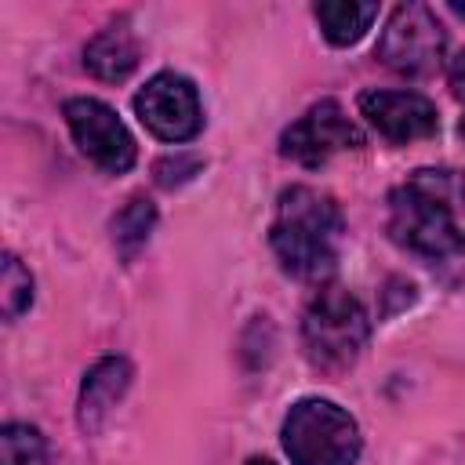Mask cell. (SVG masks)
I'll list each match as a JSON object with an SVG mask.
<instances>
[{
  "label": "cell",
  "mask_w": 465,
  "mask_h": 465,
  "mask_svg": "<svg viewBox=\"0 0 465 465\" xmlns=\"http://www.w3.org/2000/svg\"><path fill=\"white\" fill-rule=\"evenodd\" d=\"M283 450L291 465H352L360 458V425L331 400H298L283 418Z\"/></svg>",
  "instance_id": "4"
},
{
  "label": "cell",
  "mask_w": 465,
  "mask_h": 465,
  "mask_svg": "<svg viewBox=\"0 0 465 465\" xmlns=\"http://www.w3.org/2000/svg\"><path fill=\"white\" fill-rule=\"evenodd\" d=\"M131 385V363L124 356H105L98 360L80 385V403H76V421L80 429L91 436L102 429V421L109 418V411L120 403V396Z\"/></svg>",
  "instance_id": "10"
},
{
  "label": "cell",
  "mask_w": 465,
  "mask_h": 465,
  "mask_svg": "<svg viewBox=\"0 0 465 465\" xmlns=\"http://www.w3.org/2000/svg\"><path fill=\"white\" fill-rule=\"evenodd\" d=\"M363 134L360 127L345 116V109L334 98H323L316 105H309L283 134H280V153L302 167H320L327 163L334 153H349L360 149Z\"/></svg>",
  "instance_id": "7"
},
{
  "label": "cell",
  "mask_w": 465,
  "mask_h": 465,
  "mask_svg": "<svg viewBox=\"0 0 465 465\" xmlns=\"http://www.w3.org/2000/svg\"><path fill=\"white\" fill-rule=\"evenodd\" d=\"M138 58H142V47L134 40V33L120 22V25H109L102 29L87 47H84V65L98 76V80H127L134 69H138Z\"/></svg>",
  "instance_id": "11"
},
{
  "label": "cell",
  "mask_w": 465,
  "mask_h": 465,
  "mask_svg": "<svg viewBox=\"0 0 465 465\" xmlns=\"http://www.w3.org/2000/svg\"><path fill=\"white\" fill-rule=\"evenodd\" d=\"M0 465H47V443L40 429L25 421H7L0 429Z\"/></svg>",
  "instance_id": "14"
},
{
  "label": "cell",
  "mask_w": 465,
  "mask_h": 465,
  "mask_svg": "<svg viewBox=\"0 0 465 465\" xmlns=\"http://www.w3.org/2000/svg\"><path fill=\"white\" fill-rule=\"evenodd\" d=\"M196 167H200V160H193V156H189V160H171V156H167V160L156 163V182H160V185H178V182H185Z\"/></svg>",
  "instance_id": "16"
},
{
  "label": "cell",
  "mask_w": 465,
  "mask_h": 465,
  "mask_svg": "<svg viewBox=\"0 0 465 465\" xmlns=\"http://www.w3.org/2000/svg\"><path fill=\"white\" fill-rule=\"evenodd\" d=\"M323 36L334 44V47H349L356 44L371 22L378 18V4H352V0H323L312 7Z\"/></svg>",
  "instance_id": "12"
},
{
  "label": "cell",
  "mask_w": 465,
  "mask_h": 465,
  "mask_svg": "<svg viewBox=\"0 0 465 465\" xmlns=\"http://www.w3.org/2000/svg\"><path fill=\"white\" fill-rule=\"evenodd\" d=\"M371 334L367 309L345 287H320L302 312V349L327 374L349 371Z\"/></svg>",
  "instance_id": "3"
},
{
  "label": "cell",
  "mask_w": 465,
  "mask_h": 465,
  "mask_svg": "<svg viewBox=\"0 0 465 465\" xmlns=\"http://www.w3.org/2000/svg\"><path fill=\"white\" fill-rule=\"evenodd\" d=\"M0 305H4V320H18V316L33 305V276H29V269H25L15 254H4Z\"/></svg>",
  "instance_id": "15"
},
{
  "label": "cell",
  "mask_w": 465,
  "mask_h": 465,
  "mask_svg": "<svg viewBox=\"0 0 465 465\" xmlns=\"http://www.w3.org/2000/svg\"><path fill=\"white\" fill-rule=\"evenodd\" d=\"M447 80H450L454 98L465 102V51H458V54L450 58V65H447Z\"/></svg>",
  "instance_id": "17"
},
{
  "label": "cell",
  "mask_w": 465,
  "mask_h": 465,
  "mask_svg": "<svg viewBox=\"0 0 465 465\" xmlns=\"http://www.w3.org/2000/svg\"><path fill=\"white\" fill-rule=\"evenodd\" d=\"M450 11H458V15L465 18V4H461V0H454V4H450Z\"/></svg>",
  "instance_id": "19"
},
{
  "label": "cell",
  "mask_w": 465,
  "mask_h": 465,
  "mask_svg": "<svg viewBox=\"0 0 465 465\" xmlns=\"http://www.w3.org/2000/svg\"><path fill=\"white\" fill-rule=\"evenodd\" d=\"M458 131H461V138H465V120H461V127H458Z\"/></svg>",
  "instance_id": "20"
},
{
  "label": "cell",
  "mask_w": 465,
  "mask_h": 465,
  "mask_svg": "<svg viewBox=\"0 0 465 465\" xmlns=\"http://www.w3.org/2000/svg\"><path fill=\"white\" fill-rule=\"evenodd\" d=\"M447 47V33L440 18L425 4H400L392 7L381 36H378V58L403 76H429L440 69Z\"/></svg>",
  "instance_id": "5"
},
{
  "label": "cell",
  "mask_w": 465,
  "mask_h": 465,
  "mask_svg": "<svg viewBox=\"0 0 465 465\" xmlns=\"http://www.w3.org/2000/svg\"><path fill=\"white\" fill-rule=\"evenodd\" d=\"M360 113L381 138H389L396 145L429 138L440 127L436 105L418 91H363Z\"/></svg>",
  "instance_id": "9"
},
{
  "label": "cell",
  "mask_w": 465,
  "mask_h": 465,
  "mask_svg": "<svg viewBox=\"0 0 465 465\" xmlns=\"http://www.w3.org/2000/svg\"><path fill=\"white\" fill-rule=\"evenodd\" d=\"M153 222H156V211H153V203L145 196H131L120 207V214L113 218V240H116V247H120L124 258H134V251L153 232Z\"/></svg>",
  "instance_id": "13"
},
{
  "label": "cell",
  "mask_w": 465,
  "mask_h": 465,
  "mask_svg": "<svg viewBox=\"0 0 465 465\" xmlns=\"http://www.w3.org/2000/svg\"><path fill=\"white\" fill-rule=\"evenodd\" d=\"M65 124L73 131V142L80 153L98 163L109 174H124L134 163V138L124 127V120L98 98H69L65 102Z\"/></svg>",
  "instance_id": "8"
},
{
  "label": "cell",
  "mask_w": 465,
  "mask_h": 465,
  "mask_svg": "<svg viewBox=\"0 0 465 465\" xmlns=\"http://www.w3.org/2000/svg\"><path fill=\"white\" fill-rule=\"evenodd\" d=\"M389 236L440 280L465 283V182L454 171H411L389 193Z\"/></svg>",
  "instance_id": "1"
},
{
  "label": "cell",
  "mask_w": 465,
  "mask_h": 465,
  "mask_svg": "<svg viewBox=\"0 0 465 465\" xmlns=\"http://www.w3.org/2000/svg\"><path fill=\"white\" fill-rule=\"evenodd\" d=\"M247 465H276V461H269V458H247Z\"/></svg>",
  "instance_id": "18"
},
{
  "label": "cell",
  "mask_w": 465,
  "mask_h": 465,
  "mask_svg": "<svg viewBox=\"0 0 465 465\" xmlns=\"http://www.w3.org/2000/svg\"><path fill=\"white\" fill-rule=\"evenodd\" d=\"M134 113L163 142H189L203 127V105L189 76L182 73H156L134 94Z\"/></svg>",
  "instance_id": "6"
},
{
  "label": "cell",
  "mask_w": 465,
  "mask_h": 465,
  "mask_svg": "<svg viewBox=\"0 0 465 465\" xmlns=\"http://www.w3.org/2000/svg\"><path fill=\"white\" fill-rule=\"evenodd\" d=\"M269 243L283 272L305 283H323L334 272L341 247L338 203L312 185L283 189L276 200V218L269 225Z\"/></svg>",
  "instance_id": "2"
}]
</instances>
